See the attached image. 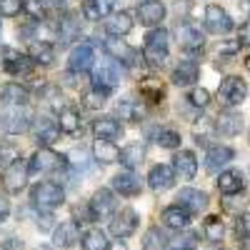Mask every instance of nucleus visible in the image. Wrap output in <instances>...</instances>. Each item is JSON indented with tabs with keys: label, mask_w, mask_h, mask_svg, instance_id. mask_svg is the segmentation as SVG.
Segmentation results:
<instances>
[{
	"label": "nucleus",
	"mask_w": 250,
	"mask_h": 250,
	"mask_svg": "<svg viewBox=\"0 0 250 250\" xmlns=\"http://www.w3.org/2000/svg\"><path fill=\"white\" fill-rule=\"evenodd\" d=\"M105 30L108 35H115V38H123V35H128L133 30V18L120 10V13H113L108 20H105Z\"/></svg>",
	"instance_id": "nucleus-30"
},
{
	"label": "nucleus",
	"mask_w": 250,
	"mask_h": 250,
	"mask_svg": "<svg viewBox=\"0 0 250 250\" xmlns=\"http://www.w3.org/2000/svg\"><path fill=\"white\" fill-rule=\"evenodd\" d=\"M60 138V125L50 118H38L35 120V140L43 145V148H50L53 143H58Z\"/></svg>",
	"instance_id": "nucleus-21"
},
{
	"label": "nucleus",
	"mask_w": 250,
	"mask_h": 250,
	"mask_svg": "<svg viewBox=\"0 0 250 250\" xmlns=\"http://www.w3.org/2000/svg\"><path fill=\"white\" fill-rule=\"evenodd\" d=\"M28 55L38 62V65H50L55 60V48L48 43V40H33L30 48H28Z\"/></svg>",
	"instance_id": "nucleus-34"
},
{
	"label": "nucleus",
	"mask_w": 250,
	"mask_h": 250,
	"mask_svg": "<svg viewBox=\"0 0 250 250\" xmlns=\"http://www.w3.org/2000/svg\"><path fill=\"white\" fill-rule=\"evenodd\" d=\"M28 175H30L28 163L18 155L13 163H8L3 168V178H0V180H3V188L8 193H20L25 188V183H28Z\"/></svg>",
	"instance_id": "nucleus-6"
},
{
	"label": "nucleus",
	"mask_w": 250,
	"mask_h": 250,
	"mask_svg": "<svg viewBox=\"0 0 250 250\" xmlns=\"http://www.w3.org/2000/svg\"><path fill=\"white\" fill-rule=\"evenodd\" d=\"M140 95L148 100V103H163L165 90H163L160 83H153V78H148V80L140 83Z\"/></svg>",
	"instance_id": "nucleus-40"
},
{
	"label": "nucleus",
	"mask_w": 250,
	"mask_h": 250,
	"mask_svg": "<svg viewBox=\"0 0 250 250\" xmlns=\"http://www.w3.org/2000/svg\"><path fill=\"white\" fill-rule=\"evenodd\" d=\"M118 83H120V65H118V60H113V58L100 60L95 73H93V85H98L103 90H113Z\"/></svg>",
	"instance_id": "nucleus-9"
},
{
	"label": "nucleus",
	"mask_w": 250,
	"mask_h": 250,
	"mask_svg": "<svg viewBox=\"0 0 250 250\" xmlns=\"http://www.w3.org/2000/svg\"><path fill=\"white\" fill-rule=\"evenodd\" d=\"M198 75H200V68L195 60H180L173 70V83L178 88H188V85H195Z\"/></svg>",
	"instance_id": "nucleus-24"
},
{
	"label": "nucleus",
	"mask_w": 250,
	"mask_h": 250,
	"mask_svg": "<svg viewBox=\"0 0 250 250\" xmlns=\"http://www.w3.org/2000/svg\"><path fill=\"white\" fill-rule=\"evenodd\" d=\"M115 113H118L120 120H128V123H138L143 118V108H140V103H135V100H120Z\"/></svg>",
	"instance_id": "nucleus-38"
},
{
	"label": "nucleus",
	"mask_w": 250,
	"mask_h": 250,
	"mask_svg": "<svg viewBox=\"0 0 250 250\" xmlns=\"http://www.w3.org/2000/svg\"><path fill=\"white\" fill-rule=\"evenodd\" d=\"M245 65H248V70H250V58H248V62H245Z\"/></svg>",
	"instance_id": "nucleus-55"
},
{
	"label": "nucleus",
	"mask_w": 250,
	"mask_h": 250,
	"mask_svg": "<svg viewBox=\"0 0 250 250\" xmlns=\"http://www.w3.org/2000/svg\"><path fill=\"white\" fill-rule=\"evenodd\" d=\"M168 30L165 28H153L145 35V48H143V60L150 68H163L168 60Z\"/></svg>",
	"instance_id": "nucleus-1"
},
{
	"label": "nucleus",
	"mask_w": 250,
	"mask_h": 250,
	"mask_svg": "<svg viewBox=\"0 0 250 250\" xmlns=\"http://www.w3.org/2000/svg\"><path fill=\"white\" fill-rule=\"evenodd\" d=\"M38 228H40V230H48V228H53V218H50V213L43 215V218H38Z\"/></svg>",
	"instance_id": "nucleus-51"
},
{
	"label": "nucleus",
	"mask_w": 250,
	"mask_h": 250,
	"mask_svg": "<svg viewBox=\"0 0 250 250\" xmlns=\"http://www.w3.org/2000/svg\"><path fill=\"white\" fill-rule=\"evenodd\" d=\"M170 5H173L175 15L180 20H185L188 15H190V10H193V0H170Z\"/></svg>",
	"instance_id": "nucleus-47"
},
{
	"label": "nucleus",
	"mask_w": 250,
	"mask_h": 250,
	"mask_svg": "<svg viewBox=\"0 0 250 250\" xmlns=\"http://www.w3.org/2000/svg\"><path fill=\"white\" fill-rule=\"evenodd\" d=\"M108 250H128V245H125V240L118 238V240H113V243L108 245Z\"/></svg>",
	"instance_id": "nucleus-52"
},
{
	"label": "nucleus",
	"mask_w": 250,
	"mask_h": 250,
	"mask_svg": "<svg viewBox=\"0 0 250 250\" xmlns=\"http://www.w3.org/2000/svg\"><path fill=\"white\" fill-rule=\"evenodd\" d=\"M28 168H30V175L55 173V170L68 168V158H65V155H58V153H55V150H50V148H40V150L30 158Z\"/></svg>",
	"instance_id": "nucleus-4"
},
{
	"label": "nucleus",
	"mask_w": 250,
	"mask_h": 250,
	"mask_svg": "<svg viewBox=\"0 0 250 250\" xmlns=\"http://www.w3.org/2000/svg\"><path fill=\"white\" fill-rule=\"evenodd\" d=\"M188 103H190L193 108H208V103H210V93H208L205 88H193L190 95H188Z\"/></svg>",
	"instance_id": "nucleus-44"
},
{
	"label": "nucleus",
	"mask_w": 250,
	"mask_h": 250,
	"mask_svg": "<svg viewBox=\"0 0 250 250\" xmlns=\"http://www.w3.org/2000/svg\"><path fill=\"white\" fill-rule=\"evenodd\" d=\"M113 190L125 195V198H133V195H138L143 190V183H140V178L133 170H125V173H118L113 178Z\"/></svg>",
	"instance_id": "nucleus-22"
},
{
	"label": "nucleus",
	"mask_w": 250,
	"mask_h": 250,
	"mask_svg": "<svg viewBox=\"0 0 250 250\" xmlns=\"http://www.w3.org/2000/svg\"><path fill=\"white\" fill-rule=\"evenodd\" d=\"M175 178H178V175H175V168H173V165L158 163V165H153L150 173H148V185L153 188L155 193H163V190H168V188H173Z\"/></svg>",
	"instance_id": "nucleus-14"
},
{
	"label": "nucleus",
	"mask_w": 250,
	"mask_h": 250,
	"mask_svg": "<svg viewBox=\"0 0 250 250\" xmlns=\"http://www.w3.org/2000/svg\"><path fill=\"white\" fill-rule=\"evenodd\" d=\"M80 30H83V20L78 13H65L60 18V23H58V38H60V43L62 45H68L73 43V40L80 38Z\"/></svg>",
	"instance_id": "nucleus-19"
},
{
	"label": "nucleus",
	"mask_w": 250,
	"mask_h": 250,
	"mask_svg": "<svg viewBox=\"0 0 250 250\" xmlns=\"http://www.w3.org/2000/svg\"><path fill=\"white\" fill-rule=\"evenodd\" d=\"M215 130L220 135H228V138H233L243 130V115L235 110V108H225L220 110V115L215 118Z\"/></svg>",
	"instance_id": "nucleus-18"
},
{
	"label": "nucleus",
	"mask_w": 250,
	"mask_h": 250,
	"mask_svg": "<svg viewBox=\"0 0 250 250\" xmlns=\"http://www.w3.org/2000/svg\"><path fill=\"white\" fill-rule=\"evenodd\" d=\"M205 28L210 30V33H215V35H225V33L233 30V18L228 15L225 8L210 3V5L205 8Z\"/></svg>",
	"instance_id": "nucleus-11"
},
{
	"label": "nucleus",
	"mask_w": 250,
	"mask_h": 250,
	"mask_svg": "<svg viewBox=\"0 0 250 250\" xmlns=\"http://www.w3.org/2000/svg\"><path fill=\"white\" fill-rule=\"evenodd\" d=\"M93 133H95L98 140H118L123 135V125L115 118L103 115V118L93 120Z\"/></svg>",
	"instance_id": "nucleus-27"
},
{
	"label": "nucleus",
	"mask_w": 250,
	"mask_h": 250,
	"mask_svg": "<svg viewBox=\"0 0 250 250\" xmlns=\"http://www.w3.org/2000/svg\"><path fill=\"white\" fill-rule=\"evenodd\" d=\"M0 163H3V160H0Z\"/></svg>",
	"instance_id": "nucleus-57"
},
{
	"label": "nucleus",
	"mask_w": 250,
	"mask_h": 250,
	"mask_svg": "<svg viewBox=\"0 0 250 250\" xmlns=\"http://www.w3.org/2000/svg\"><path fill=\"white\" fill-rule=\"evenodd\" d=\"M155 143L160 148H168V150H175L180 145V133L178 130H170V128H163L158 135H155Z\"/></svg>",
	"instance_id": "nucleus-42"
},
{
	"label": "nucleus",
	"mask_w": 250,
	"mask_h": 250,
	"mask_svg": "<svg viewBox=\"0 0 250 250\" xmlns=\"http://www.w3.org/2000/svg\"><path fill=\"white\" fill-rule=\"evenodd\" d=\"M143 158H145V145H143V143H130V145H125V148L120 150V163H123L128 170L140 168Z\"/></svg>",
	"instance_id": "nucleus-33"
},
{
	"label": "nucleus",
	"mask_w": 250,
	"mask_h": 250,
	"mask_svg": "<svg viewBox=\"0 0 250 250\" xmlns=\"http://www.w3.org/2000/svg\"><path fill=\"white\" fill-rule=\"evenodd\" d=\"M80 240V228L78 220H68V223H60L53 233V245L55 248H70Z\"/></svg>",
	"instance_id": "nucleus-25"
},
{
	"label": "nucleus",
	"mask_w": 250,
	"mask_h": 250,
	"mask_svg": "<svg viewBox=\"0 0 250 250\" xmlns=\"http://www.w3.org/2000/svg\"><path fill=\"white\" fill-rule=\"evenodd\" d=\"M88 210L93 215V220H105L115 215V195L108 188H100V190L93 193L90 203H88Z\"/></svg>",
	"instance_id": "nucleus-8"
},
{
	"label": "nucleus",
	"mask_w": 250,
	"mask_h": 250,
	"mask_svg": "<svg viewBox=\"0 0 250 250\" xmlns=\"http://www.w3.org/2000/svg\"><path fill=\"white\" fill-rule=\"evenodd\" d=\"M53 3H55V5H62V3H65V0H53Z\"/></svg>",
	"instance_id": "nucleus-54"
},
{
	"label": "nucleus",
	"mask_w": 250,
	"mask_h": 250,
	"mask_svg": "<svg viewBox=\"0 0 250 250\" xmlns=\"http://www.w3.org/2000/svg\"><path fill=\"white\" fill-rule=\"evenodd\" d=\"M23 10L35 20V23H43L48 10H45V0H23Z\"/></svg>",
	"instance_id": "nucleus-41"
},
{
	"label": "nucleus",
	"mask_w": 250,
	"mask_h": 250,
	"mask_svg": "<svg viewBox=\"0 0 250 250\" xmlns=\"http://www.w3.org/2000/svg\"><path fill=\"white\" fill-rule=\"evenodd\" d=\"M113 8H115V0H85L83 15L88 20H103L113 15Z\"/></svg>",
	"instance_id": "nucleus-31"
},
{
	"label": "nucleus",
	"mask_w": 250,
	"mask_h": 250,
	"mask_svg": "<svg viewBox=\"0 0 250 250\" xmlns=\"http://www.w3.org/2000/svg\"><path fill=\"white\" fill-rule=\"evenodd\" d=\"M223 235H225V225H223V220H220L218 215L205 218V223H203V238H205L208 243H220Z\"/></svg>",
	"instance_id": "nucleus-36"
},
{
	"label": "nucleus",
	"mask_w": 250,
	"mask_h": 250,
	"mask_svg": "<svg viewBox=\"0 0 250 250\" xmlns=\"http://www.w3.org/2000/svg\"><path fill=\"white\" fill-rule=\"evenodd\" d=\"M108 95H110V90H103V88L93 85V88H90V93L85 95L88 108H103V105H105V100H108Z\"/></svg>",
	"instance_id": "nucleus-43"
},
{
	"label": "nucleus",
	"mask_w": 250,
	"mask_h": 250,
	"mask_svg": "<svg viewBox=\"0 0 250 250\" xmlns=\"http://www.w3.org/2000/svg\"><path fill=\"white\" fill-rule=\"evenodd\" d=\"M33 115L28 105H3L0 108V133L5 135H20L30 128Z\"/></svg>",
	"instance_id": "nucleus-2"
},
{
	"label": "nucleus",
	"mask_w": 250,
	"mask_h": 250,
	"mask_svg": "<svg viewBox=\"0 0 250 250\" xmlns=\"http://www.w3.org/2000/svg\"><path fill=\"white\" fill-rule=\"evenodd\" d=\"M235 233H238L240 240H250V213L238 215V220H235Z\"/></svg>",
	"instance_id": "nucleus-46"
},
{
	"label": "nucleus",
	"mask_w": 250,
	"mask_h": 250,
	"mask_svg": "<svg viewBox=\"0 0 250 250\" xmlns=\"http://www.w3.org/2000/svg\"><path fill=\"white\" fill-rule=\"evenodd\" d=\"M93 60H95V53H93V45L88 43H80L70 50V58H68V68L70 73H88L93 68Z\"/></svg>",
	"instance_id": "nucleus-16"
},
{
	"label": "nucleus",
	"mask_w": 250,
	"mask_h": 250,
	"mask_svg": "<svg viewBox=\"0 0 250 250\" xmlns=\"http://www.w3.org/2000/svg\"><path fill=\"white\" fill-rule=\"evenodd\" d=\"M173 168H175V175L180 180H193L195 173H198V160H195V153L190 150H180L175 158H173Z\"/></svg>",
	"instance_id": "nucleus-28"
},
{
	"label": "nucleus",
	"mask_w": 250,
	"mask_h": 250,
	"mask_svg": "<svg viewBox=\"0 0 250 250\" xmlns=\"http://www.w3.org/2000/svg\"><path fill=\"white\" fill-rule=\"evenodd\" d=\"M233 158H235V150L233 148H228V145H210V148H208V155H205V170L215 175Z\"/></svg>",
	"instance_id": "nucleus-15"
},
{
	"label": "nucleus",
	"mask_w": 250,
	"mask_h": 250,
	"mask_svg": "<svg viewBox=\"0 0 250 250\" xmlns=\"http://www.w3.org/2000/svg\"><path fill=\"white\" fill-rule=\"evenodd\" d=\"M175 38H178V45L185 53H198V50H203V43H205L200 28H195L190 20H180L175 28Z\"/></svg>",
	"instance_id": "nucleus-7"
},
{
	"label": "nucleus",
	"mask_w": 250,
	"mask_h": 250,
	"mask_svg": "<svg viewBox=\"0 0 250 250\" xmlns=\"http://www.w3.org/2000/svg\"><path fill=\"white\" fill-rule=\"evenodd\" d=\"M20 10H23V0H0V15L15 18Z\"/></svg>",
	"instance_id": "nucleus-45"
},
{
	"label": "nucleus",
	"mask_w": 250,
	"mask_h": 250,
	"mask_svg": "<svg viewBox=\"0 0 250 250\" xmlns=\"http://www.w3.org/2000/svg\"><path fill=\"white\" fill-rule=\"evenodd\" d=\"M58 125H60V130L62 133H68V135H75L80 130V113L75 108H62L58 113Z\"/></svg>",
	"instance_id": "nucleus-35"
},
{
	"label": "nucleus",
	"mask_w": 250,
	"mask_h": 250,
	"mask_svg": "<svg viewBox=\"0 0 250 250\" xmlns=\"http://www.w3.org/2000/svg\"><path fill=\"white\" fill-rule=\"evenodd\" d=\"M28 90L23 85H18V83H8V85L0 90V103L3 105H28Z\"/></svg>",
	"instance_id": "nucleus-32"
},
{
	"label": "nucleus",
	"mask_w": 250,
	"mask_h": 250,
	"mask_svg": "<svg viewBox=\"0 0 250 250\" xmlns=\"http://www.w3.org/2000/svg\"><path fill=\"white\" fill-rule=\"evenodd\" d=\"M105 50L110 53V58L113 60H120L123 65H135V62H140L143 60V55L138 53V50H133L130 45H125L120 38H115V35H110L108 40H105Z\"/></svg>",
	"instance_id": "nucleus-13"
},
{
	"label": "nucleus",
	"mask_w": 250,
	"mask_h": 250,
	"mask_svg": "<svg viewBox=\"0 0 250 250\" xmlns=\"http://www.w3.org/2000/svg\"><path fill=\"white\" fill-rule=\"evenodd\" d=\"M195 245H198V235L188 230V233L178 235V238L173 240V245H170V248H195Z\"/></svg>",
	"instance_id": "nucleus-48"
},
{
	"label": "nucleus",
	"mask_w": 250,
	"mask_h": 250,
	"mask_svg": "<svg viewBox=\"0 0 250 250\" xmlns=\"http://www.w3.org/2000/svg\"><path fill=\"white\" fill-rule=\"evenodd\" d=\"M248 8H250V0H248Z\"/></svg>",
	"instance_id": "nucleus-56"
},
{
	"label": "nucleus",
	"mask_w": 250,
	"mask_h": 250,
	"mask_svg": "<svg viewBox=\"0 0 250 250\" xmlns=\"http://www.w3.org/2000/svg\"><path fill=\"white\" fill-rule=\"evenodd\" d=\"M138 18H140V23L148 25V28L160 25L163 18H165V5H163V0H140V5H138Z\"/></svg>",
	"instance_id": "nucleus-17"
},
{
	"label": "nucleus",
	"mask_w": 250,
	"mask_h": 250,
	"mask_svg": "<svg viewBox=\"0 0 250 250\" xmlns=\"http://www.w3.org/2000/svg\"><path fill=\"white\" fill-rule=\"evenodd\" d=\"M8 215H10V203H8L3 195H0V223L8 220Z\"/></svg>",
	"instance_id": "nucleus-49"
},
{
	"label": "nucleus",
	"mask_w": 250,
	"mask_h": 250,
	"mask_svg": "<svg viewBox=\"0 0 250 250\" xmlns=\"http://www.w3.org/2000/svg\"><path fill=\"white\" fill-rule=\"evenodd\" d=\"M165 245H168V238L160 228H148L143 238V250H165Z\"/></svg>",
	"instance_id": "nucleus-39"
},
{
	"label": "nucleus",
	"mask_w": 250,
	"mask_h": 250,
	"mask_svg": "<svg viewBox=\"0 0 250 250\" xmlns=\"http://www.w3.org/2000/svg\"><path fill=\"white\" fill-rule=\"evenodd\" d=\"M178 205H183L188 213H203L208 208V195L203 190H195V188H183V190L178 193Z\"/></svg>",
	"instance_id": "nucleus-20"
},
{
	"label": "nucleus",
	"mask_w": 250,
	"mask_h": 250,
	"mask_svg": "<svg viewBox=\"0 0 250 250\" xmlns=\"http://www.w3.org/2000/svg\"><path fill=\"white\" fill-rule=\"evenodd\" d=\"M243 188H245V180H243V173L235 170V168H228L220 173L218 178V190L223 195H238L243 193Z\"/></svg>",
	"instance_id": "nucleus-26"
},
{
	"label": "nucleus",
	"mask_w": 250,
	"mask_h": 250,
	"mask_svg": "<svg viewBox=\"0 0 250 250\" xmlns=\"http://www.w3.org/2000/svg\"><path fill=\"white\" fill-rule=\"evenodd\" d=\"M240 43L250 45V20H248V23H243V25H240Z\"/></svg>",
	"instance_id": "nucleus-50"
},
{
	"label": "nucleus",
	"mask_w": 250,
	"mask_h": 250,
	"mask_svg": "<svg viewBox=\"0 0 250 250\" xmlns=\"http://www.w3.org/2000/svg\"><path fill=\"white\" fill-rule=\"evenodd\" d=\"M80 243H83V250H108V245H110L105 240V233H103L100 228H93V230L83 233Z\"/></svg>",
	"instance_id": "nucleus-37"
},
{
	"label": "nucleus",
	"mask_w": 250,
	"mask_h": 250,
	"mask_svg": "<svg viewBox=\"0 0 250 250\" xmlns=\"http://www.w3.org/2000/svg\"><path fill=\"white\" fill-rule=\"evenodd\" d=\"M93 158L103 165H110V163H120V148L113 140H95L93 145Z\"/></svg>",
	"instance_id": "nucleus-29"
},
{
	"label": "nucleus",
	"mask_w": 250,
	"mask_h": 250,
	"mask_svg": "<svg viewBox=\"0 0 250 250\" xmlns=\"http://www.w3.org/2000/svg\"><path fill=\"white\" fill-rule=\"evenodd\" d=\"M245 98H248V85H245L243 78H238V75L223 78L220 88H218V100H220V105H225V108H238Z\"/></svg>",
	"instance_id": "nucleus-5"
},
{
	"label": "nucleus",
	"mask_w": 250,
	"mask_h": 250,
	"mask_svg": "<svg viewBox=\"0 0 250 250\" xmlns=\"http://www.w3.org/2000/svg\"><path fill=\"white\" fill-rule=\"evenodd\" d=\"M138 228V213L133 210V208H120V210H115L113 220H110V233L120 240L130 238L135 233Z\"/></svg>",
	"instance_id": "nucleus-10"
},
{
	"label": "nucleus",
	"mask_w": 250,
	"mask_h": 250,
	"mask_svg": "<svg viewBox=\"0 0 250 250\" xmlns=\"http://www.w3.org/2000/svg\"><path fill=\"white\" fill-rule=\"evenodd\" d=\"M160 220H163L165 228H170V230H185V228L190 225V213H188L183 205H170L160 213Z\"/></svg>",
	"instance_id": "nucleus-23"
},
{
	"label": "nucleus",
	"mask_w": 250,
	"mask_h": 250,
	"mask_svg": "<svg viewBox=\"0 0 250 250\" xmlns=\"http://www.w3.org/2000/svg\"><path fill=\"white\" fill-rule=\"evenodd\" d=\"M170 250H195V248H170Z\"/></svg>",
	"instance_id": "nucleus-53"
},
{
	"label": "nucleus",
	"mask_w": 250,
	"mask_h": 250,
	"mask_svg": "<svg viewBox=\"0 0 250 250\" xmlns=\"http://www.w3.org/2000/svg\"><path fill=\"white\" fill-rule=\"evenodd\" d=\"M3 53H5V60H3L5 73H10V75H15V78H28V75H33L35 60H33L30 55L15 53V50H3Z\"/></svg>",
	"instance_id": "nucleus-12"
},
{
	"label": "nucleus",
	"mask_w": 250,
	"mask_h": 250,
	"mask_svg": "<svg viewBox=\"0 0 250 250\" xmlns=\"http://www.w3.org/2000/svg\"><path fill=\"white\" fill-rule=\"evenodd\" d=\"M30 200L33 205L38 208V210H43V213H50L55 210V208L62 205V200H65V193H62V188L58 183H38L33 185V190H30Z\"/></svg>",
	"instance_id": "nucleus-3"
}]
</instances>
